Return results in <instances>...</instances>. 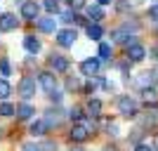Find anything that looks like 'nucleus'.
Here are the masks:
<instances>
[{
  "label": "nucleus",
  "instance_id": "f3484780",
  "mask_svg": "<svg viewBox=\"0 0 158 151\" xmlns=\"http://www.w3.org/2000/svg\"><path fill=\"white\" fill-rule=\"evenodd\" d=\"M85 31H87V36H90L92 40H102V36H104V28L99 26L97 21H94V24H87Z\"/></svg>",
  "mask_w": 158,
  "mask_h": 151
},
{
  "label": "nucleus",
  "instance_id": "f704fd0d",
  "mask_svg": "<svg viewBox=\"0 0 158 151\" xmlns=\"http://www.w3.org/2000/svg\"><path fill=\"white\" fill-rule=\"evenodd\" d=\"M118 10H120V12H125V10H127V0H120V2H118Z\"/></svg>",
  "mask_w": 158,
  "mask_h": 151
},
{
  "label": "nucleus",
  "instance_id": "412c9836",
  "mask_svg": "<svg viewBox=\"0 0 158 151\" xmlns=\"http://www.w3.org/2000/svg\"><path fill=\"white\" fill-rule=\"evenodd\" d=\"M12 94V85L7 83V78H0V102H5Z\"/></svg>",
  "mask_w": 158,
  "mask_h": 151
},
{
  "label": "nucleus",
  "instance_id": "0eeeda50",
  "mask_svg": "<svg viewBox=\"0 0 158 151\" xmlns=\"http://www.w3.org/2000/svg\"><path fill=\"white\" fill-rule=\"evenodd\" d=\"M144 57H146V47H144V45L132 43V45L127 47V61H130V64H139Z\"/></svg>",
  "mask_w": 158,
  "mask_h": 151
},
{
  "label": "nucleus",
  "instance_id": "4468645a",
  "mask_svg": "<svg viewBox=\"0 0 158 151\" xmlns=\"http://www.w3.org/2000/svg\"><path fill=\"white\" fill-rule=\"evenodd\" d=\"M43 118H45V123L50 125V128H52V125H59L61 123V111H59V109H50Z\"/></svg>",
  "mask_w": 158,
  "mask_h": 151
},
{
  "label": "nucleus",
  "instance_id": "4c0bfd02",
  "mask_svg": "<svg viewBox=\"0 0 158 151\" xmlns=\"http://www.w3.org/2000/svg\"><path fill=\"white\" fill-rule=\"evenodd\" d=\"M71 151H85V149H71Z\"/></svg>",
  "mask_w": 158,
  "mask_h": 151
},
{
  "label": "nucleus",
  "instance_id": "9b49d317",
  "mask_svg": "<svg viewBox=\"0 0 158 151\" xmlns=\"http://www.w3.org/2000/svg\"><path fill=\"white\" fill-rule=\"evenodd\" d=\"M50 130H52V128L45 123V118H38V120H33V123H31V135H33V137H43V135H47Z\"/></svg>",
  "mask_w": 158,
  "mask_h": 151
},
{
  "label": "nucleus",
  "instance_id": "2f4dec72",
  "mask_svg": "<svg viewBox=\"0 0 158 151\" xmlns=\"http://www.w3.org/2000/svg\"><path fill=\"white\" fill-rule=\"evenodd\" d=\"M69 5H71V10H80L85 5V0H69Z\"/></svg>",
  "mask_w": 158,
  "mask_h": 151
},
{
  "label": "nucleus",
  "instance_id": "ddd939ff",
  "mask_svg": "<svg viewBox=\"0 0 158 151\" xmlns=\"http://www.w3.org/2000/svg\"><path fill=\"white\" fill-rule=\"evenodd\" d=\"M40 40L35 38V36H26V38H24V50H26L28 54H38L40 52Z\"/></svg>",
  "mask_w": 158,
  "mask_h": 151
},
{
  "label": "nucleus",
  "instance_id": "393cba45",
  "mask_svg": "<svg viewBox=\"0 0 158 151\" xmlns=\"http://www.w3.org/2000/svg\"><path fill=\"white\" fill-rule=\"evenodd\" d=\"M43 7H45L50 14H54L57 10H59V2H57V0H43Z\"/></svg>",
  "mask_w": 158,
  "mask_h": 151
},
{
  "label": "nucleus",
  "instance_id": "4be33fe9",
  "mask_svg": "<svg viewBox=\"0 0 158 151\" xmlns=\"http://www.w3.org/2000/svg\"><path fill=\"white\" fill-rule=\"evenodd\" d=\"M14 113H17V106H14V104H10L7 99H5V102H0V116H5V118H7V116H14Z\"/></svg>",
  "mask_w": 158,
  "mask_h": 151
},
{
  "label": "nucleus",
  "instance_id": "6e6552de",
  "mask_svg": "<svg viewBox=\"0 0 158 151\" xmlns=\"http://www.w3.org/2000/svg\"><path fill=\"white\" fill-rule=\"evenodd\" d=\"M76 38H78V31H76V28H64V31L57 33V43H59L61 47H71L73 43H76Z\"/></svg>",
  "mask_w": 158,
  "mask_h": 151
},
{
  "label": "nucleus",
  "instance_id": "f03ea898",
  "mask_svg": "<svg viewBox=\"0 0 158 151\" xmlns=\"http://www.w3.org/2000/svg\"><path fill=\"white\" fill-rule=\"evenodd\" d=\"M118 113H120V116H125V118H137V116H139L137 102H135L130 94H120V97H118Z\"/></svg>",
  "mask_w": 158,
  "mask_h": 151
},
{
  "label": "nucleus",
  "instance_id": "20e7f679",
  "mask_svg": "<svg viewBox=\"0 0 158 151\" xmlns=\"http://www.w3.org/2000/svg\"><path fill=\"white\" fill-rule=\"evenodd\" d=\"M35 87H38L35 78H33V76H24V78H21V83H19V94H21V99L35 97Z\"/></svg>",
  "mask_w": 158,
  "mask_h": 151
},
{
  "label": "nucleus",
  "instance_id": "2eb2a0df",
  "mask_svg": "<svg viewBox=\"0 0 158 151\" xmlns=\"http://www.w3.org/2000/svg\"><path fill=\"white\" fill-rule=\"evenodd\" d=\"M38 26H40V31H45V33H54V28H57V19H54V17L38 19Z\"/></svg>",
  "mask_w": 158,
  "mask_h": 151
},
{
  "label": "nucleus",
  "instance_id": "dca6fc26",
  "mask_svg": "<svg viewBox=\"0 0 158 151\" xmlns=\"http://www.w3.org/2000/svg\"><path fill=\"white\" fill-rule=\"evenodd\" d=\"M153 83H156L153 71H146V73H142V76L137 78V85H139V87H153Z\"/></svg>",
  "mask_w": 158,
  "mask_h": 151
},
{
  "label": "nucleus",
  "instance_id": "6ab92c4d",
  "mask_svg": "<svg viewBox=\"0 0 158 151\" xmlns=\"http://www.w3.org/2000/svg\"><path fill=\"white\" fill-rule=\"evenodd\" d=\"M87 17H90L92 21H99V19H104V10H102L99 5H90L87 7Z\"/></svg>",
  "mask_w": 158,
  "mask_h": 151
},
{
  "label": "nucleus",
  "instance_id": "e433bc0d",
  "mask_svg": "<svg viewBox=\"0 0 158 151\" xmlns=\"http://www.w3.org/2000/svg\"><path fill=\"white\" fill-rule=\"evenodd\" d=\"M151 54H156V59H158V47H153V50H151Z\"/></svg>",
  "mask_w": 158,
  "mask_h": 151
},
{
  "label": "nucleus",
  "instance_id": "1a4fd4ad",
  "mask_svg": "<svg viewBox=\"0 0 158 151\" xmlns=\"http://www.w3.org/2000/svg\"><path fill=\"white\" fill-rule=\"evenodd\" d=\"M50 69H52L54 73H66L69 71V59L61 57V54H52V57H50Z\"/></svg>",
  "mask_w": 158,
  "mask_h": 151
},
{
  "label": "nucleus",
  "instance_id": "c9c22d12",
  "mask_svg": "<svg viewBox=\"0 0 158 151\" xmlns=\"http://www.w3.org/2000/svg\"><path fill=\"white\" fill-rule=\"evenodd\" d=\"M99 5H109V2H111V0H97Z\"/></svg>",
  "mask_w": 158,
  "mask_h": 151
},
{
  "label": "nucleus",
  "instance_id": "f257e3e1",
  "mask_svg": "<svg viewBox=\"0 0 158 151\" xmlns=\"http://www.w3.org/2000/svg\"><path fill=\"white\" fill-rule=\"evenodd\" d=\"M69 135H71L73 142H85V139H90L94 135V123L90 118H83V120H78V123H73Z\"/></svg>",
  "mask_w": 158,
  "mask_h": 151
},
{
  "label": "nucleus",
  "instance_id": "7ed1b4c3",
  "mask_svg": "<svg viewBox=\"0 0 158 151\" xmlns=\"http://www.w3.org/2000/svg\"><path fill=\"white\" fill-rule=\"evenodd\" d=\"M99 71H102V59H97V57H90V59L80 61V73L87 76V78H97Z\"/></svg>",
  "mask_w": 158,
  "mask_h": 151
},
{
  "label": "nucleus",
  "instance_id": "a878e982",
  "mask_svg": "<svg viewBox=\"0 0 158 151\" xmlns=\"http://www.w3.org/2000/svg\"><path fill=\"white\" fill-rule=\"evenodd\" d=\"M47 97H50L52 104H61V97H64V94H61L59 90H52V92H47Z\"/></svg>",
  "mask_w": 158,
  "mask_h": 151
},
{
  "label": "nucleus",
  "instance_id": "aec40b11",
  "mask_svg": "<svg viewBox=\"0 0 158 151\" xmlns=\"http://www.w3.org/2000/svg\"><path fill=\"white\" fill-rule=\"evenodd\" d=\"M142 99H144L146 104H149V102H156L158 99V92H156V87H142Z\"/></svg>",
  "mask_w": 158,
  "mask_h": 151
},
{
  "label": "nucleus",
  "instance_id": "b1692460",
  "mask_svg": "<svg viewBox=\"0 0 158 151\" xmlns=\"http://www.w3.org/2000/svg\"><path fill=\"white\" fill-rule=\"evenodd\" d=\"M69 116H71V120H76V123H78V120H83V118H87L80 106H71V109H69Z\"/></svg>",
  "mask_w": 158,
  "mask_h": 151
},
{
  "label": "nucleus",
  "instance_id": "72a5a7b5",
  "mask_svg": "<svg viewBox=\"0 0 158 151\" xmlns=\"http://www.w3.org/2000/svg\"><path fill=\"white\" fill-rule=\"evenodd\" d=\"M135 151H156V149H153V146H149V144H142V142H139V144L135 146Z\"/></svg>",
  "mask_w": 158,
  "mask_h": 151
},
{
  "label": "nucleus",
  "instance_id": "cd10ccee",
  "mask_svg": "<svg viewBox=\"0 0 158 151\" xmlns=\"http://www.w3.org/2000/svg\"><path fill=\"white\" fill-rule=\"evenodd\" d=\"M21 151H43V146L35 144V142H26V144L21 146Z\"/></svg>",
  "mask_w": 158,
  "mask_h": 151
},
{
  "label": "nucleus",
  "instance_id": "c756f323",
  "mask_svg": "<svg viewBox=\"0 0 158 151\" xmlns=\"http://www.w3.org/2000/svg\"><path fill=\"white\" fill-rule=\"evenodd\" d=\"M106 130H109V135H111V137H118V135H120L116 123H109V125H106Z\"/></svg>",
  "mask_w": 158,
  "mask_h": 151
},
{
  "label": "nucleus",
  "instance_id": "7c9ffc66",
  "mask_svg": "<svg viewBox=\"0 0 158 151\" xmlns=\"http://www.w3.org/2000/svg\"><path fill=\"white\" fill-rule=\"evenodd\" d=\"M149 19H151V21H158V5H151V7H149Z\"/></svg>",
  "mask_w": 158,
  "mask_h": 151
},
{
  "label": "nucleus",
  "instance_id": "39448f33",
  "mask_svg": "<svg viewBox=\"0 0 158 151\" xmlns=\"http://www.w3.org/2000/svg\"><path fill=\"white\" fill-rule=\"evenodd\" d=\"M38 85L43 87L45 92L57 90V76H54L52 71H40V73H38Z\"/></svg>",
  "mask_w": 158,
  "mask_h": 151
},
{
  "label": "nucleus",
  "instance_id": "473e14b6",
  "mask_svg": "<svg viewBox=\"0 0 158 151\" xmlns=\"http://www.w3.org/2000/svg\"><path fill=\"white\" fill-rule=\"evenodd\" d=\"M43 146V151H57V144L54 142H45V144H40Z\"/></svg>",
  "mask_w": 158,
  "mask_h": 151
},
{
  "label": "nucleus",
  "instance_id": "423d86ee",
  "mask_svg": "<svg viewBox=\"0 0 158 151\" xmlns=\"http://www.w3.org/2000/svg\"><path fill=\"white\" fill-rule=\"evenodd\" d=\"M38 12H40V5L35 0H24V2H21V17H24V19H28V21L38 19Z\"/></svg>",
  "mask_w": 158,
  "mask_h": 151
},
{
  "label": "nucleus",
  "instance_id": "5701e85b",
  "mask_svg": "<svg viewBox=\"0 0 158 151\" xmlns=\"http://www.w3.org/2000/svg\"><path fill=\"white\" fill-rule=\"evenodd\" d=\"M87 111H90V116H99L102 102H99V99H90V102H87Z\"/></svg>",
  "mask_w": 158,
  "mask_h": 151
},
{
  "label": "nucleus",
  "instance_id": "9d476101",
  "mask_svg": "<svg viewBox=\"0 0 158 151\" xmlns=\"http://www.w3.org/2000/svg\"><path fill=\"white\" fill-rule=\"evenodd\" d=\"M17 26H19V19L14 14H10V12L0 14V31H14Z\"/></svg>",
  "mask_w": 158,
  "mask_h": 151
},
{
  "label": "nucleus",
  "instance_id": "f8f14e48",
  "mask_svg": "<svg viewBox=\"0 0 158 151\" xmlns=\"http://www.w3.org/2000/svg\"><path fill=\"white\" fill-rule=\"evenodd\" d=\"M17 116H19L21 120H28L35 116V106H31L28 102H24V104H17Z\"/></svg>",
  "mask_w": 158,
  "mask_h": 151
},
{
  "label": "nucleus",
  "instance_id": "c85d7f7f",
  "mask_svg": "<svg viewBox=\"0 0 158 151\" xmlns=\"http://www.w3.org/2000/svg\"><path fill=\"white\" fill-rule=\"evenodd\" d=\"M78 87H80L78 78H69V80H66V90H78Z\"/></svg>",
  "mask_w": 158,
  "mask_h": 151
},
{
  "label": "nucleus",
  "instance_id": "a211bd4d",
  "mask_svg": "<svg viewBox=\"0 0 158 151\" xmlns=\"http://www.w3.org/2000/svg\"><path fill=\"white\" fill-rule=\"evenodd\" d=\"M111 57H113L111 45H109V43H99V59L102 61H111Z\"/></svg>",
  "mask_w": 158,
  "mask_h": 151
},
{
  "label": "nucleus",
  "instance_id": "bb28decb",
  "mask_svg": "<svg viewBox=\"0 0 158 151\" xmlns=\"http://www.w3.org/2000/svg\"><path fill=\"white\" fill-rule=\"evenodd\" d=\"M10 73H12L10 61H7V59H0V76H10Z\"/></svg>",
  "mask_w": 158,
  "mask_h": 151
}]
</instances>
